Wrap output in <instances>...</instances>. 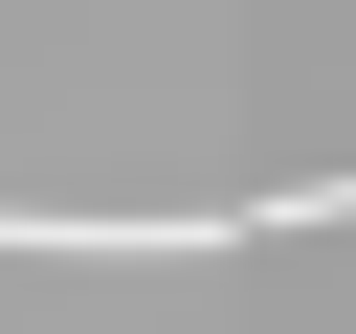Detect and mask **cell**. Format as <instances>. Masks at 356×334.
<instances>
[{"instance_id": "6da1fadb", "label": "cell", "mask_w": 356, "mask_h": 334, "mask_svg": "<svg viewBox=\"0 0 356 334\" xmlns=\"http://www.w3.org/2000/svg\"><path fill=\"white\" fill-rule=\"evenodd\" d=\"M245 223H356V156H334V178H289V200H245Z\"/></svg>"}]
</instances>
